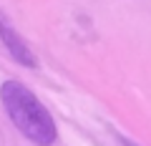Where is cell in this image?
Returning <instances> with one entry per match:
<instances>
[{
  "label": "cell",
  "mask_w": 151,
  "mask_h": 146,
  "mask_svg": "<svg viewBox=\"0 0 151 146\" xmlns=\"http://www.w3.org/2000/svg\"><path fill=\"white\" fill-rule=\"evenodd\" d=\"M0 40L5 43L8 53H10L20 65H25V68H38V60H35V55H33V50L28 48V43L23 40V35L13 28V23L8 20L3 13H0Z\"/></svg>",
  "instance_id": "2"
},
{
  "label": "cell",
  "mask_w": 151,
  "mask_h": 146,
  "mask_svg": "<svg viewBox=\"0 0 151 146\" xmlns=\"http://www.w3.org/2000/svg\"><path fill=\"white\" fill-rule=\"evenodd\" d=\"M0 101L5 106L10 121L25 139L38 146H50L58 139V129L50 111L40 103V98L23 86L20 81H5L0 86Z\"/></svg>",
  "instance_id": "1"
}]
</instances>
